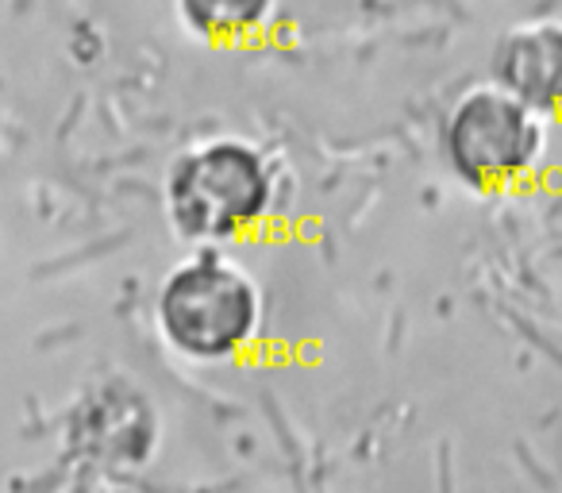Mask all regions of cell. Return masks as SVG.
<instances>
[{"label":"cell","mask_w":562,"mask_h":493,"mask_svg":"<svg viewBox=\"0 0 562 493\" xmlns=\"http://www.w3.org/2000/svg\"><path fill=\"white\" fill-rule=\"evenodd\" d=\"M278 0H178V12L193 35L209 43H239L262 32Z\"/></svg>","instance_id":"5"},{"label":"cell","mask_w":562,"mask_h":493,"mask_svg":"<svg viewBox=\"0 0 562 493\" xmlns=\"http://www.w3.org/2000/svg\"><path fill=\"white\" fill-rule=\"evenodd\" d=\"M493 81L536 112L562 109V24L531 20L501 35L493 51Z\"/></svg>","instance_id":"4"},{"label":"cell","mask_w":562,"mask_h":493,"mask_svg":"<svg viewBox=\"0 0 562 493\" xmlns=\"http://www.w3.org/2000/svg\"><path fill=\"white\" fill-rule=\"evenodd\" d=\"M273 170L243 139H212L181 155L166 181L170 220L181 235L224 243L250 232L270 212Z\"/></svg>","instance_id":"1"},{"label":"cell","mask_w":562,"mask_h":493,"mask_svg":"<svg viewBox=\"0 0 562 493\" xmlns=\"http://www.w3.org/2000/svg\"><path fill=\"white\" fill-rule=\"evenodd\" d=\"M158 313L166 336L181 351L216 359L250 339L258 324V290L232 259L204 251L173 270Z\"/></svg>","instance_id":"3"},{"label":"cell","mask_w":562,"mask_h":493,"mask_svg":"<svg viewBox=\"0 0 562 493\" xmlns=\"http://www.w3.org/2000/svg\"><path fill=\"white\" fill-rule=\"evenodd\" d=\"M543 112L508 89L477 86L447 116L443 147L462 181L474 189H513L536 170L543 155Z\"/></svg>","instance_id":"2"}]
</instances>
